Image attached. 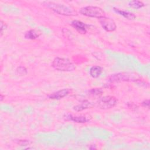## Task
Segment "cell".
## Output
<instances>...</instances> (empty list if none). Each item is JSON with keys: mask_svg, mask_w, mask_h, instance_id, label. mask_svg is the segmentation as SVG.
Wrapping results in <instances>:
<instances>
[{"mask_svg": "<svg viewBox=\"0 0 150 150\" xmlns=\"http://www.w3.org/2000/svg\"><path fill=\"white\" fill-rule=\"evenodd\" d=\"M52 67L59 71H71L76 69L75 65L66 58L56 57L52 62Z\"/></svg>", "mask_w": 150, "mask_h": 150, "instance_id": "2", "label": "cell"}, {"mask_svg": "<svg viewBox=\"0 0 150 150\" xmlns=\"http://www.w3.org/2000/svg\"><path fill=\"white\" fill-rule=\"evenodd\" d=\"M40 34L38 31L35 29H31L25 33V38L28 39H35L40 36Z\"/></svg>", "mask_w": 150, "mask_h": 150, "instance_id": "13", "label": "cell"}, {"mask_svg": "<svg viewBox=\"0 0 150 150\" xmlns=\"http://www.w3.org/2000/svg\"><path fill=\"white\" fill-rule=\"evenodd\" d=\"M0 25H1V27H0V28H1V35H2V33H3V30H5L6 28V25L2 21H1Z\"/></svg>", "mask_w": 150, "mask_h": 150, "instance_id": "18", "label": "cell"}, {"mask_svg": "<svg viewBox=\"0 0 150 150\" xmlns=\"http://www.w3.org/2000/svg\"><path fill=\"white\" fill-rule=\"evenodd\" d=\"M92 107V104L88 101H83L80 104L75 105L73 107V109L76 111H81L85 109L88 108Z\"/></svg>", "mask_w": 150, "mask_h": 150, "instance_id": "12", "label": "cell"}, {"mask_svg": "<svg viewBox=\"0 0 150 150\" xmlns=\"http://www.w3.org/2000/svg\"><path fill=\"white\" fill-rule=\"evenodd\" d=\"M80 13L84 16L100 18L105 16L104 11L98 6H87L83 7L80 9Z\"/></svg>", "mask_w": 150, "mask_h": 150, "instance_id": "3", "label": "cell"}, {"mask_svg": "<svg viewBox=\"0 0 150 150\" xmlns=\"http://www.w3.org/2000/svg\"><path fill=\"white\" fill-rule=\"evenodd\" d=\"M99 22L103 29L107 32H112L116 29V24L111 18L104 16L99 18Z\"/></svg>", "mask_w": 150, "mask_h": 150, "instance_id": "6", "label": "cell"}, {"mask_svg": "<svg viewBox=\"0 0 150 150\" xmlns=\"http://www.w3.org/2000/svg\"><path fill=\"white\" fill-rule=\"evenodd\" d=\"M66 118L68 120H71L78 123H84L87 121V120L85 116L83 115H73L70 114H67L65 115Z\"/></svg>", "mask_w": 150, "mask_h": 150, "instance_id": "9", "label": "cell"}, {"mask_svg": "<svg viewBox=\"0 0 150 150\" xmlns=\"http://www.w3.org/2000/svg\"><path fill=\"white\" fill-rule=\"evenodd\" d=\"M142 106L145 107H149V100H144L142 103Z\"/></svg>", "mask_w": 150, "mask_h": 150, "instance_id": "19", "label": "cell"}, {"mask_svg": "<svg viewBox=\"0 0 150 150\" xmlns=\"http://www.w3.org/2000/svg\"><path fill=\"white\" fill-rule=\"evenodd\" d=\"M128 106L129 107V108H134V109H136L137 108V106L135 104H134V103H128Z\"/></svg>", "mask_w": 150, "mask_h": 150, "instance_id": "20", "label": "cell"}, {"mask_svg": "<svg viewBox=\"0 0 150 150\" xmlns=\"http://www.w3.org/2000/svg\"><path fill=\"white\" fill-rule=\"evenodd\" d=\"M18 143L20 146H26L30 144L29 141L28 140H19Z\"/></svg>", "mask_w": 150, "mask_h": 150, "instance_id": "17", "label": "cell"}, {"mask_svg": "<svg viewBox=\"0 0 150 150\" xmlns=\"http://www.w3.org/2000/svg\"><path fill=\"white\" fill-rule=\"evenodd\" d=\"M71 25L79 33H86L87 25L86 23H84L80 21L74 20V21H72Z\"/></svg>", "mask_w": 150, "mask_h": 150, "instance_id": "7", "label": "cell"}, {"mask_svg": "<svg viewBox=\"0 0 150 150\" xmlns=\"http://www.w3.org/2000/svg\"><path fill=\"white\" fill-rule=\"evenodd\" d=\"M4 97H5V96H4L2 94L0 95V100H1V101H2L3 100V99H4Z\"/></svg>", "mask_w": 150, "mask_h": 150, "instance_id": "21", "label": "cell"}, {"mask_svg": "<svg viewBox=\"0 0 150 150\" xmlns=\"http://www.w3.org/2000/svg\"><path fill=\"white\" fill-rule=\"evenodd\" d=\"M117 103V98L111 96H107L101 98L97 102L98 107L101 109H109L114 107Z\"/></svg>", "mask_w": 150, "mask_h": 150, "instance_id": "5", "label": "cell"}, {"mask_svg": "<svg viewBox=\"0 0 150 150\" xmlns=\"http://www.w3.org/2000/svg\"><path fill=\"white\" fill-rule=\"evenodd\" d=\"M128 5L129 6L135 9H139L144 6V4L142 2L140 1H137V0L129 1L128 3Z\"/></svg>", "mask_w": 150, "mask_h": 150, "instance_id": "14", "label": "cell"}, {"mask_svg": "<svg viewBox=\"0 0 150 150\" xmlns=\"http://www.w3.org/2000/svg\"><path fill=\"white\" fill-rule=\"evenodd\" d=\"M16 74L18 76H24L27 74V70L23 66H19L16 70Z\"/></svg>", "mask_w": 150, "mask_h": 150, "instance_id": "16", "label": "cell"}, {"mask_svg": "<svg viewBox=\"0 0 150 150\" xmlns=\"http://www.w3.org/2000/svg\"><path fill=\"white\" fill-rule=\"evenodd\" d=\"M103 69L99 66H94L90 69V74L93 78L98 77L102 73Z\"/></svg>", "mask_w": 150, "mask_h": 150, "instance_id": "11", "label": "cell"}, {"mask_svg": "<svg viewBox=\"0 0 150 150\" xmlns=\"http://www.w3.org/2000/svg\"><path fill=\"white\" fill-rule=\"evenodd\" d=\"M103 93V90L100 88H92L89 91L90 95L94 96H98L101 95Z\"/></svg>", "mask_w": 150, "mask_h": 150, "instance_id": "15", "label": "cell"}, {"mask_svg": "<svg viewBox=\"0 0 150 150\" xmlns=\"http://www.w3.org/2000/svg\"><path fill=\"white\" fill-rule=\"evenodd\" d=\"M69 93V90L67 88H63L62 90H59L56 92H54L51 94H50L48 97L50 99L53 100H59L61 99L67 95H68Z\"/></svg>", "mask_w": 150, "mask_h": 150, "instance_id": "8", "label": "cell"}, {"mask_svg": "<svg viewBox=\"0 0 150 150\" xmlns=\"http://www.w3.org/2000/svg\"><path fill=\"white\" fill-rule=\"evenodd\" d=\"M43 4L47 8L60 15L65 16H76L77 15L76 11L62 4H59L50 1H45Z\"/></svg>", "mask_w": 150, "mask_h": 150, "instance_id": "1", "label": "cell"}, {"mask_svg": "<svg viewBox=\"0 0 150 150\" xmlns=\"http://www.w3.org/2000/svg\"><path fill=\"white\" fill-rule=\"evenodd\" d=\"M114 10L115 12L118 13L120 15H122V16H124L125 18L127 19H134L136 18L135 15L133 13H131L130 12L121 10L116 8H114Z\"/></svg>", "mask_w": 150, "mask_h": 150, "instance_id": "10", "label": "cell"}, {"mask_svg": "<svg viewBox=\"0 0 150 150\" xmlns=\"http://www.w3.org/2000/svg\"><path fill=\"white\" fill-rule=\"evenodd\" d=\"M138 80L137 76L128 73H119L111 75L108 80L111 82L121 81H135Z\"/></svg>", "mask_w": 150, "mask_h": 150, "instance_id": "4", "label": "cell"}]
</instances>
